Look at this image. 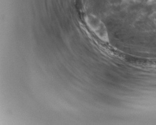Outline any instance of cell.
<instances>
[{
	"mask_svg": "<svg viewBox=\"0 0 156 125\" xmlns=\"http://www.w3.org/2000/svg\"><path fill=\"white\" fill-rule=\"evenodd\" d=\"M85 20L88 27L98 38L105 42L109 41L108 31L101 20L92 14L87 15Z\"/></svg>",
	"mask_w": 156,
	"mask_h": 125,
	"instance_id": "obj_1",
	"label": "cell"
}]
</instances>
